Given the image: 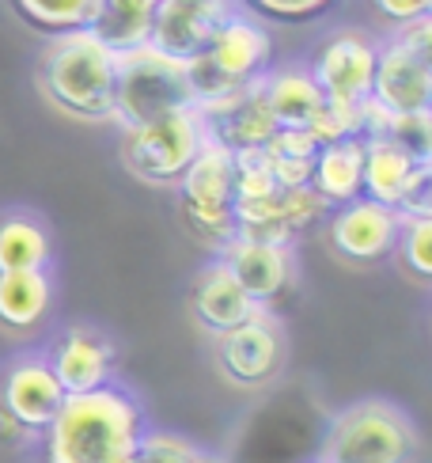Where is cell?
I'll use <instances>...</instances> for the list:
<instances>
[{
  "label": "cell",
  "mask_w": 432,
  "mask_h": 463,
  "mask_svg": "<svg viewBox=\"0 0 432 463\" xmlns=\"http://www.w3.org/2000/svg\"><path fill=\"white\" fill-rule=\"evenodd\" d=\"M145 433L141 402L107 383L88 395H69L38 440L46 463H136Z\"/></svg>",
  "instance_id": "cell-1"
},
{
  "label": "cell",
  "mask_w": 432,
  "mask_h": 463,
  "mask_svg": "<svg viewBox=\"0 0 432 463\" xmlns=\"http://www.w3.org/2000/svg\"><path fill=\"white\" fill-rule=\"evenodd\" d=\"M34 88L76 122H114L117 57L88 31L46 38L34 61Z\"/></svg>",
  "instance_id": "cell-2"
},
{
  "label": "cell",
  "mask_w": 432,
  "mask_h": 463,
  "mask_svg": "<svg viewBox=\"0 0 432 463\" xmlns=\"http://www.w3.org/2000/svg\"><path fill=\"white\" fill-rule=\"evenodd\" d=\"M418 430L402 407L387 399H361L333 414L319 440V463H414Z\"/></svg>",
  "instance_id": "cell-3"
},
{
  "label": "cell",
  "mask_w": 432,
  "mask_h": 463,
  "mask_svg": "<svg viewBox=\"0 0 432 463\" xmlns=\"http://www.w3.org/2000/svg\"><path fill=\"white\" fill-rule=\"evenodd\" d=\"M304 65L323 95L330 118L345 133H361L364 137L376 38L361 27H333L315 43V50H311Z\"/></svg>",
  "instance_id": "cell-4"
},
{
  "label": "cell",
  "mask_w": 432,
  "mask_h": 463,
  "mask_svg": "<svg viewBox=\"0 0 432 463\" xmlns=\"http://www.w3.org/2000/svg\"><path fill=\"white\" fill-rule=\"evenodd\" d=\"M368 107L376 114H428L432 107V24L395 27L376 38V65H371Z\"/></svg>",
  "instance_id": "cell-5"
},
{
  "label": "cell",
  "mask_w": 432,
  "mask_h": 463,
  "mask_svg": "<svg viewBox=\"0 0 432 463\" xmlns=\"http://www.w3.org/2000/svg\"><path fill=\"white\" fill-rule=\"evenodd\" d=\"M186 65L174 57L155 53L152 46L117 57V88H114V122L122 129L160 122L167 114L193 110Z\"/></svg>",
  "instance_id": "cell-6"
},
{
  "label": "cell",
  "mask_w": 432,
  "mask_h": 463,
  "mask_svg": "<svg viewBox=\"0 0 432 463\" xmlns=\"http://www.w3.org/2000/svg\"><path fill=\"white\" fill-rule=\"evenodd\" d=\"M205 141H209V126L202 118V110L193 107V110L167 114L160 122L122 129L117 156H122V167L133 179H141L148 186H179Z\"/></svg>",
  "instance_id": "cell-7"
},
{
  "label": "cell",
  "mask_w": 432,
  "mask_h": 463,
  "mask_svg": "<svg viewBox=\"0 0 432 463\" xmlns=\"http://www.w3.org/2000/svg\"><path fill=\"white\" fill-rule=\"evenodd\" d=\"M65 399L42 350L15 354L0 369V426H8L12 437H42Z\"/></svg>",
  "instance_id": "cell-8"
},
{
  "label": "cell",
  "mask_w": 432,
  "mask_h": 463,
  "mask_svg": "<svg viewBox=\"0 0 432 463\" xmlns=\"http://www.w3.org/2000/svg\"><path fill=\"white\" fill-rule=\"evenodd\" d=\"M216 364L228 383L258 392L285 369V331L273 312H258L216 338Z\"/></svg>",
  "instance_id": "cell-9"
},
{
  "label": "cell",
  "mask_w": 432,
  "mask_h": 463,
  "mask_svg": "<svg viewBox=\"0 0 432 463\" xmlns=\"http://www.w3.org/2000/svg\"><path fill=\"white\" fill-rule=\"evenodd\" d=\"M42 357L50 361V369L65 395H88L95 388L114 383L117 345L110 342L107 331H99L91 323H72L69 331H61L46 345Z\"/></svg>",
  "instance_id": "cell-10"
},
{
  "label": "cell",
  "mask_w": 432,
  "mask_h": 463,
  "mask_svg": "<svg viewBox=\"0 0 432 463\" xmlns=\"http://www.w3.org/2000/svg\"><path fill=\"white\" fill-rule=\"evenodd\" d=\"M330 247L338 250L345 262H380L387 255H395V243H399V232H402V217L395 209H387L380 202H368L357 198L349 205L330 209Z\"/></svg>",
  "instance_id": "cell-11"
},
{
  "label": "cell",
  "mask_w": 432,
  "mask_h": 463,
  "mask_svg": "<svg viewBox=\"0 0 432 463\" xmlns=\"http://www.w3.org/2000/svg\"><path fill=\"white\" fill-rule=\"evenodd\" d=\"M231 12H235V0H160L148 46L186 65L209 50L216 27Z\"/></svg>",
  "instance_id": "cell-12"
},
{
  "label": "cell",
  "mask_w": 432,
  "mask_h": 463,
  "mask_svg": "<svg viewBox=\"0 0 432 463\" xmlns=\"http://www.w3.org/2000/svg\"><path fill=\"white\" fill-rule=\"evenodd\" d=\"M202 57L224 76L228 88L243 91L250 84H258L273 69V38L258 19H250L247 12L235 8L224 24L216 27L212 43Z\"/></svg>",
  "instance_id": "cell-13"
},
{
  "label": "cell",
  "mask_w": 432,
  "mask_h": 463,
  "mask_svg": "<svg viewBox=\"0 0 432 463\" xmlns=\"http://www.w3.org/2000/svg\"><path fill=\"white\" fill-rule=\"evenodd\" d=\"M216 259L228 266L235 285H239L262 312H269V307L285 297V288L292 285V274H296L288 247L247 240V236H231L221 250H216Z\"/></svg>",
  "instance_id": "cell-14"
},
{
  "label": "cell",
  "mask_w": 432,
  "mask_h": 463,
  "mask_svg": "<svg viewBox=\"0 0 432 463\" xmlns=\"http://www.w3.org/2000/svg\"><path fill=\"white\" fill-rule=\"evenodd\" d=\"M258 95L277 129H315L326 118V103L304 61L273 65L258 80Z\"/></svg>",
  "instance_id": "cell-15"
},
{
  "label": "cell",
  "mask_w": 432,
  "mask_h": 463,
  "mask_svg": "<svg viewBox=\"0 0 432 463\" xmlns=\"http://www.w3.org/2000/svg\"><path fill=\"white\" fill-rule=\"evenodd\" d=\"M190 312H193V319H198L202 331L221 338V335L231 331V326H239L250 316H258L262 307L235 285V278L228 274V266L221 259H212L198 269V278H193V285H190Z\"/></svg>",
  "instance_id": "cell-16"
},
{
  "label": "cell",
  "mask_w": 432,
  "mask_h": 463,
  "mask_svg": "<svg viewBox=\"0 0 432 463\" xmlns=\"http://www.w3.org/2000/svg\"><path fill=\"white\" fill-rule=\"evenodd\" d=\"M311 190L326 209H338L361 198L364 186V137L349 133V137L319 145L315 160H311Z\"/></svg>",
  "instance_id": "cell-17"
},
{
  "label": "cell",
  "mask_w": 432,
  "mask_h": 463,
  "mask_svg": "<svg viewBox=\"0 0 432 463\" xmlns=\"http://www.w3.org/2000/svg\"><path fill=\"white\" fill-rule=\"evenodd\" d=\"M53 236L46 221L31 209H8L0 213V274H31L50 269Z\"/></svg>",
  "instance_id": "cell-18"
},
{
  "label": "cell",
  "mask_w": 432,
  "mask_h": 463,
  "mask_svg": "<svg viewBox=\"0 0 432 463\" xmlns=\"http://www.w3.org/2000/svg\"><path fill=\"white\" fill-rule=\"evenodd\" d=\"M53 307V281L50 269L31 274H0V331L5 335H31L50 319Z\"/></svg>",
  "instance_id": "cell-19"
},
{
  "label": "cell",
  "mask_w": 432,
  "mask_h": 463,
  "mask_svg": "<svg viewBox=\"0 0 432 463\" xmlns=\"http://www.w3.org/2000/svg\"><path fill=\"white\" fill-rule=\"evenodd\" d=\"M155 8H160V0H99V12H95L88 34L95 43H103L114 57L145 50L152 43Z\"/></svg>",
  "instance_id": "cell-20"
},
{
  "label": "cell",
  "mask_w": 432,
  "mask_h": 463,
  "mask_svg": "<svg viewBox=\"0 0 432 463\" xmlns=\"http://www.w3.org/2000/svg\"><path fill=\"white\" fill-rule=\"evenodd\" d=\"M418 164L406 156L399 145H390L380 133H364V186H361V198L368 202H380L387 209H399L406 186L414 183L418 175Z\"/></svg>",
  "instance_id": "cell-21"
},
{
  "label": "cell",
  "mask_w": 432,
  "mask_h": 463,
  "mask_svg": "<svg viewBox=\"0 0 432 463\" xmlns=\"http://www.w3.org/2000/svg\"><path fill=\"white\" fill-rule=\"evenodd\" d=\"M174 190L183 205H235V156L209 137Z\"/></svg>",
  "instance_id": "cell-22"
},
{
  "label": "cell",
  "mask_w": 432,
  "mask_h": 463,
  "mask_svg": "<svg viewBox=\"0 0 432 463\" xmlns=\"http://www.w3.org/2000/svg\"><path fill=\"white\" fill-rule=\"evenodd\" d=\"M8 8L34 34L61 38V34L88 31L95 12H99V0H8Z\"/></svg>",
  "instance_id": "cell-23"
},
{
  "label": "cell",
  "mask_w": 432,
  "mask_h": 463,
  "mask_svg": "<svg viewBox=\"0 0 432 463\" xmlns=\"http://www.w3.org/2000/svg\"><path fill=\"white\" fill-rule=\"evenodd\" d=\"M235 8L247 12L258 24H281V27H304L315 19L330 15L338 8V0H235Z\"/></svg>",
  "instance_id": "cell-24"
},
{
  "label": "cell",
  "mask_w": 432,
  "mask_h": 463,
  "mask_svg": "<svg viewBox=\"0 0 432 463\" xmlns=\"http://www.w3.org/2000/svg\"><path fill=\"white\" fill-rule=\"evenodd\" d=\"M395 255L402 262V269L414 281H428L432 278V217H418V221H402Z\"/></svg>",
  "instance_id": "cell-25"
},
{
  "label": "cell",
  "mask_w": 432,
  "mask_h": 463,
  "mask_svg": "<svg viewBox=\"0 0 432 463\" xmlns=\"http://www.w3.org/2000/svg\"><path fill=\"white\" fill-rule=\"evenodd\" d=\"M136 463H221V459H212L209 452L193 449L183 437L148 430L145 440H141V452H136Z\"/></svg>",
  "instance_id": "cell-26"
},
{
  "label": "cell",
  "mask_w": 432,
  "mask_h": 463,
  "mask_svg": "<svg viewBox=\"0 0 432 463\" xmlns=\"http://www.w3.org/2000/svg\"><path fill=\"white\" fill-rule=\"evenodd\" d=\"M390 27H409V24H421V19L432 15V0H371Z\"/></svg>",
  "instance_id": "cell-27"
},
{
  "label": "cell",
  "mask_w": 432,
  "mask_h": 463,
  "mask_svg": "<svg viewBox=\"0 0 432 463\" xmlns=\"http://www.w3.org/2000/svg\"><path fill=\"white\" fill-rule=\"evenodd\" d=\"M315 463H319V459H315Z\"/></svg>",
  "instance_id": "cell-28"
}]
</instances>
